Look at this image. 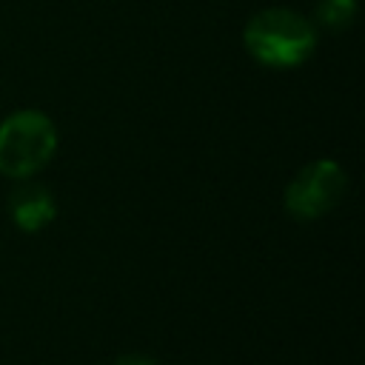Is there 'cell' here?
<instances>
[{
  "instance_id": "4",
  "label": "cell",
  "mask_w": 365,
  "mask_h": 365,
  "mask_svg": "<svg viewBox=\"0 0 365 365\" xmlns=\"http://www.w3.org/2000/svg\"><path fill=\"white\" fill-rule=\"evenodd\" d=\"M9 214L20 231L37 234L46 225H51V220L57 217V202L46 185L31 182V177H29V180H20L9 191Z\"/></svg>"
},
{
  "instance_id": "3",
  "label": "cell",
  "mask_w": 365,
  "mask_h": 365,
  "mask_svg": "<svg viewBox=\"0 0 365 365\" xmlns=\"http://www.w3.org/2000/svg\"><path fill=\"white\" fill-rule=\"evenodd\" d=\"M348 174L334 160H314L302 165L285 188V211L294 220H319L325 217L345 194Z\"/></svg>"
},
{
  "instance_id": "5",
  "label": "cell",
  "mask_w": 365,
  "mask_h": 365,
  "mask_svg": "<svg viewBox=\"0 0 365 365\" xmlns=\"http://www.w3.org/2000/svg\"><path fill=\"white\" fill-rule=\"evenodd\" d=\"M356 17V0H319L317 23L328 31H342Z\"/></svg>"
},
{
  "instance_id": "1",
  "label": "cell",
  "mask_w": 365,
  "mask_h": 365,
  "mask_svg": "<svg viewBox=\"0 0 365 365\" xmlns=\"http://www.w3.org/2000/svg\"><path fill=\"white\" fill-rule=\"evenodd\" d=\"M242 46L265 68H297L317 48V26L294 9L271 6L248 17Z\"/></svg>"
},
{
  "instance_id": "6",
  "label": "cell",
  "mask_w": 365,
  "mask_h": 365,
  "mask_svg": "<svg viewBox=\"0 0 365 365\" xmlns=\"http://www.w3.org/2000/svg\"><path fill=\"white\" fill-rule=\"evenodd\" d=\"M114 365H160V362H154L151 356H140V354H123Z\"/></svg>"
},
{
  "instance_id": "2",
  "label": "cell",
  "mask_w": 365,
  "mask_h": 365,
  "mask_svg": "<svg viewBox=\"0 0 365 365\" xmlns=\"http://www.w3.org/2000/svg\"><path fill=\"white\" fill-rule=\"evenodd\" d=\"M57 151V125L40 108L11 111L0 123V174L29 180L51 163Z\"/></svg>"
}]
</instances>
